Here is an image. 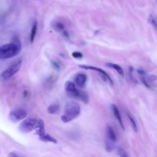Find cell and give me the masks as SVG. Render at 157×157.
<instances>
[{"instance_id":"1","label":"cell","mask_w":157,"mask_h":157,"mask_svg":"<svg viewBox=\"0 0 157 157\" xmlns=\"http://www.w3.org/2000/svg\"><path fill=\"white\" fill-rule=\"evenodd\" d=\"M20 49V42L18 38L15 37L12 42L0 46V59H6L14 57L19 53Z\"/></svg>"},{"instance_id":"2","label":"cell","mask_w":157,"mask_h":157,"mask_svg":"<svg viewBox=\"0 0 157 157\" xmlns=\"http://www.w3.org/2000/svg\"><path fill=\"white\" fill-rule=\"evenodd\" d=\"M80 113L79 104L74 101H69L66 103L64 113L61 116V119L64 123H68L77 117Z\"/></svg>"},{"instance_id":"3","label":"cell","mask_w":157,"mask_h":157,"mask_svg":"<svg viewBox=\"0 0 157 157\" xmlns=\"http://www.w3.org/2000/svg\"><path fill=\"white\" fill-rule=\"evenodd\" d=\"M65 90L71 96L80 99L85 103L88 102V97L87 94L77 89L75 84L71 81H67L65 83Z\"/></svg>"},{"instance_id":"4","label":"cell","mask_w":157,"mask_h":157,"mask_svg":"<svg viewBox=\"0 0 157 157\" xmlns=\"http://www.w3.org/2000/svg\"><path fill=\"white\" fill-rule=\"evenodd\" d=\"M21 66V61L19 60L15 63L11 65L10 67L3 71L0 74V80L7 81L15 74L20 69Z\"/></svg>"},{"instance_id":"5","label":"cell","mask_w":157,"mask_h":157,"mask_svg":"<svg viewBox=\"0 0 157 157\" xmlns=\"http://www.w3.org/2000/svg\"><path fill=\"white\" fill-rule=\"evenodd\" d=\"M38 126V120L34 118H26L20 124L19 130L23 133H28L37 129Z\"/></svg>"},{"instance_id":"6","label":"cell","mask_w":157,"mask_h":157,"mask_svg":"<svg viewBox=\"0 0 157 157\" xmlns=\"http://www.w3.org/2000/svg\"><path fill=\"white\" fill-rule=\"evenodd\" d=\"M26 112L21 109H16L11 110L8 115L9 119L13 123L18 122L26 117Z\"/></svg>"},{"instance_id":"7","label":"cell","mask_w":157,"mask_h":157,"mask_svg":"<svg viewBox=\"0 0 157 157\" xmlns=\"http://www.w3.org/2000/svg\"><path fill=\"white\" fill-rule=\"evenodd\" d=\"M78 66L81 68H83V69H90V70H93V71H95L98 72H99L104 77V80H107L110 83L113 85V81L112 80V78H110V77L109 75V74L103 69H101V68H99V67H95V66H88V65H85V64H80V65H78Z\"/></svg>"},{"instance_id":"8","label":"cell","mask_w":157,"mask_h":157,"mask_svg":"<svg viewBox=\"0 0 157 157\" xmlns=\"http://www.w3.org/2000/svg\"><path fill=\"white\" fill-rule=\"evenodd\" d=\"M75 81L78 86L82 87L86 81V75L85 74H79L75 77Z\"/></svg>"},{"instance_id":"9","label":"cell","mask_w":157,"mask_h":157,"mask_svg":"<svg viewBox=\"0 0 157 157\" xmlns=\"http://www.w3.org/2000/svg\"><path fill=\"white\" fill-rule=\"evenodd\" d=\"M106 133H107V138L109 139V140L114 142L117 140V136L115 135V133L112 129V128L110 126H107L106 128Z\"/></svg>"},{"instance_id":"10","label":"cell","mask_w":157,"mask_h":157,"mask_svg":"<svg viewBox=\"0 0 157 157\" xmlns=\"http://www.w3.org/2000/svg\"><path fill=\"white\" fill-rule=\"evenodd\" d=\"M112 111H113V114H114L115 117H116L117 120L119 122V123H120L121 127L122 128V129H124V125H123V121H122L121 116H120V112H119L118 109H117V107L115 105H112Z\"/></svg>"},{"instance_id":"11","label":"cell","mask_w":157,"mask_h":157,"mask_svg":"<svg viewBox=\"0 0 157 157\" xmlns=\"http://www.w3.org/2000/svg\"><path fill=\"white\" fill-rule=\"evenodd\" d=\"M36 130V134H37L39 137L45 133L44 123L42 120H38V126Z\"/></svg>"},{"instance_id":"12","label":"cell","mask_w":157,"mask_h":157,"mask_svg":"<svg viewBox=\"0 0 157 157\" xmlns=\"http://www.w3.org/2000/svg\"><path fill=\"white\" fill-rule=\"evenodd\" d=\"M106 65L112 69H114L120 75H121L122 77L124 76V71L123 69L121 68V67L117 64H114V63H108L106 64Z\"/></svg>"},{"instance_id":"13","label":"cell","mask_w":157,"mask_h":157,"mask_svg":"<svg viewBox=\"0 0 157 157\" xmlns=\"http://www.w3.org/2000/svg\"><path fill=\"white\" fill-rule=\"evenodd\" d=\"M39 139L44 142H52V143H55L56 144L57 143V140L53 137L52 136H51L50 135L48 134H44L42 136L39 137Z\"/></svg>"},{"instance_id":"14","label":"cell","mask_w":157,"mask_h":157,"mask_svg":"<svg viewBox=\"0 0 157 157\" xmlns=\"http://www.w3.org/2000/svg\"><path fill=\"white\" fill-rule=\"evenodd\" d=\"M37 21H34V23L33 25L32 26V29L31 31V34H30V41L31 43L33 42L35 36L36 35V33H37Z\"/></svg>"},{"instance_id":"15","label":"cell","mask_w":157,"mask_h":157,"mask_svg":"<svg viewBox=\"0 0 157 157\" xmlns=\"http://www.w3.org/2000/svg\"><path fill=\"white\" fill-rule=\"evenodd\" d=\"M59 104L56 103H54L48 106L47 109V112L50 114H54L58 112V110H59Z\"/></svg>"},{"instance_id":"16","label":"cell","mask_w":157,"mask_h":157,"mask_svg":"<svg viewBox=\"0 0 157 157\" xmlns=\"http://www.w3.org/2000/svg\"><path fill=\"white\" fill-rule=\"evenodd\" d=\"M128 117L130 120V122H131V126H132V129H134V131L135 132H137V124H136V121L134 120V119L133 118V117L130 115V114H128Z\"/></svg>"},{"instance_id":"17","label":"cell","mask_w":157,"mask_h":157,"mask_svg":"<svg viewBox=\"0 0 157 157\" xmlns=\"http://www.w3.org/2000/svg\"><path fill=\"white\" fill-rule=\"evenodd\" d=\"M113 142L110 141V140H107L106 141V143H105V148H106V150L107 151H112L113 148H114V145L113 144Z\"/></svg>"},{"instance_id":"18","label":"cell","mask_w":157,"mask_h":157,"mask_svg":"<svg viewBox=\"0 0 157 157\" xmlns=\"http://www.w3.org/2000/svg\"><path fill=\"white\" fill-rule=\"evenodd\" d=\"M118 153L120 157H129L126 154V151L121 148H118Z\"/></svg>"},{"instance_id":"19","label":"cell","mask_w":157,"mask_h":157,"mask_svg":"<svg viewBox=\"0 0 157 157\" xmlns=\"http://www.w3.org/2000/svg\"><path fill=\"white\" fill-rule=\"evenodd\" d=\"M54 28L56 30L58 31H62L64 29V25L63 24H61V23H55V26H54Z\"/></svg>"},{"instance_id":"20","label":"cell","mask_w":157,"mask_h":157,"mask_svg":"<svg viewBox=\"0 0 157 157\" xmlns=\"http://www.w3.org/2000/svg\"><path fill=\"white\" fill-rule=\"evenodd\" d=\"M72 56L75 58H77V59H79V58H82L83 57V55L81 52H74L72 53Z\"/></svg>"},{"instance_id":"21","label":"cell","mask_w":157,"mask_h":157,"mask_svg":"<svg viewBox=\"0 0 157 157\" xmlns=\"http://www.w3.org/2000/svg\"><path fill=\"white\" fill-rule=\"evenodd\" d=\"M8 157H23V156H21L20 155H19L18 153L15 151H12L9 154Z\"/></svg>"}]
</instances>
